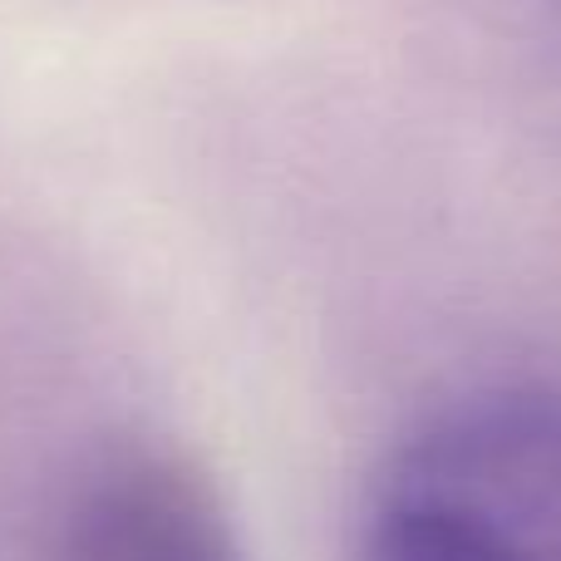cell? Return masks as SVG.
<instances>
[{
    "instance_id": "obj_3",
    "label": "cell",
    "mask_w": 561,
    "mask_h": 561,
    "mask_svg": "<svg viewBox=\"0 0 561 561\" xmlns=\"http://www.w3.org/2000/svg\"><path fill=\"white\" fill-rule=\"evenodd\" d=\"M350 561H497V557H488L483 547H473L454 527L434 523L424 513L375 503L355 537Z\"/></svg>"
},
{
    "instance_id": "obj_2",
    "label": "cell",
    "mask_w": 561,
    "mask_h": 561,
    "mask_svg": "<svg viewBox=\"0 0 561 561\" xmlns=\"http://www.w3.org/2000/svg\"><path fill=\"white\" fill-rule=\"evenodd\" d=\"M69 561H247L213 483L158 448L114 454L65 523Z\"/></svg>"
},
{
    "instance_id": "obj_1",
    "label": "cell",
    "mask_w": 561,
    "mask_h": 561,
    "mask_svg": "<svg viewBox=\"0 0 561 561\" xmlns=\"http://www.w3.org/2000/svg\"><path fill=\"white\" fill-rule=\"evenodd\" d=\"M375 503L434 517L497 561H561V385L507 379L438 404L399 438Z\"/></svg>"
}]
</instances>
